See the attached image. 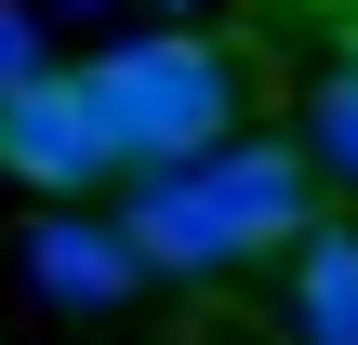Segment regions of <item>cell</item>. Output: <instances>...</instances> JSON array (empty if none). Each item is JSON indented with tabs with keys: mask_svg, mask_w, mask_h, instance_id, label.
Instances as JSON below:
<instances>
[{
	"mask_svg": "<svg viewBox=\"0 0 358 345\" xmlns=\"http://www.w3.org/2000/svg\"><path fill=\"white\" fill-rule=\"evenodd\" d=\"M80 80H93V106H106V133H120V173H146V160H199V146L239 133V66H226L199 27L106 40Z\"/></svg>",
	"mask_w": 358,
	"mask_h": 345,
	"instance_id": "6da1fadb",
	"label": "cell"
},
{
	"mask_svg": "<svg viewBox=\"0 0 358 345\" xmlns=\"http://www.w3.org/2000/svg\"><path fill=\"white\" fill-rule=\"evenodd\" d=\"M0 173L40 186V199H80V186L120 173V133H106V106H93L80 66H27L0 93Z\"/></svg>",
	"mask_w": 358,
	"mask_h": 345,
	"instance_id": "7a4b0ae2",
	"label": "cell"
},
{
	"mask_svg": "<svg viewBox=\"0 0 358 345\" xmlns=\"http://www.w3.org/2000/svg\"><path fill=\"white\" fill-rule=\"evenodd\" d=\"M120 239L146 253V279H226L239 266V226H226V199H213L199 160H146L133 199H120Z\"/></svg>",
	"mask_w": 358,
	"mask_h": 345,
	"instance_id": "3957f363",
	"label": "cell"
},
{
	"mask_svg": "<svg viewBox=\"0 0 358 345\" xmlns=\"http://www.w3.org/2000/svg\"><path fill=\"white\" fill-rule=\"evenodd\" d=\"M199 173H213V199H226V226H239V266H252V253H292V239L319 226V146H306V133H292V146H266V133L199 146Z\"/></svg>",
	"mask_w": 358,
	"mask_h": 345,
	"instance_id": "277c9868",
	"label": "cell"
},
{
	"mask_svg": "<svg viewBox=\"0 0 358 345\" xmlns=\"http://www.w3.org/2000/svg\"><path fill=\"white\" fill-rule=\"evenodd\" d=\"M27 279H40L53 306H120V293L146 279V253H133L120 226H80V213H53V226L27 239Z\"/></svg>",
	"mask_w": 358,
	"mask_h": 345,
	"instance_id": "5b68a950",
	"label": "cell"
},
{
	"mask_svg": "<svg viewBox=\"0 0 358 345\" xmlns=\"http://www.w3.org/2000/svg\"><path fill=\"white\" fill-rule=\"evenodd\" d=\"M292 345H358V226L292 239Z\"/></svg>",
	"mask_w": 358,
	"mask_h": 345,
	"instance_id": "8992f818",
	"label": "cell"
},
{
	"mask_svg": "<svg viewBox=\"0 0 358 345\" xmlns=\"http://www.w3.org/2000/svg\"><path fill=\"white\" fill-rule=\"evenodd\" d=\"M306 146H319V173H345V186H358V66H332V80H319Z\"/></svg>",
	"mask_w": 358,
	"mask_h": 345,
	"instance_id": "52a82bcc",
	"label": "cell"
},
{
	"mask_svg": "<svg viewBox=\"0 0 358 345\" xmlns=\"http://www.w3.org/2000/svg\"><path fill=\"white\" fill-rule=\"evenodd\" d=\"M27 66H40V13H27V0H0V93H13Z\"/></svg>",
	"mask_w": 358,
	"mask_h": 345,
	"instance_id": "ba28073f",
	"label": "cell"
},
{
	"mask_svg": "<svg viewBox=\"0 0 358 345\" xmlns=\"http://www.w3.org/2000/svg\"><path fill=\"white\" fill-rule=\"evenodd\" d=\"M332 40H345V66H358V0H332Z\"/></svg>",
	"mask_w": 358,
	"mask_h": 345,
	"instance_id": "9c48e42d",
	"label": "cell"
}]
</instances>
